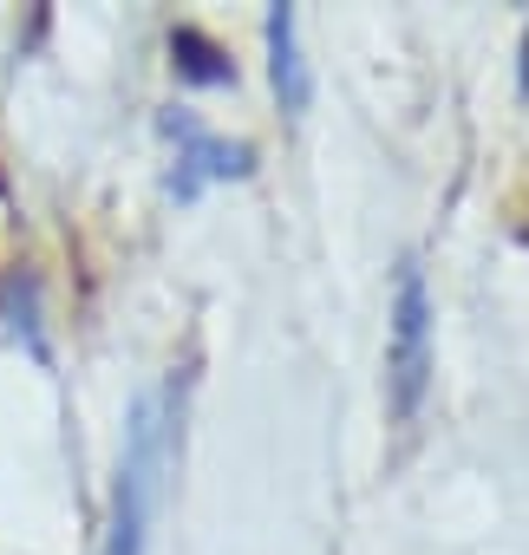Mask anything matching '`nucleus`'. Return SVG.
<instances>
[{"label": "nucleus", "mask_w": 529, "mask_h": 555, "mask_svg": "<svg viewBox=\"0 0 529 555\" xmlns=\"http://www.w3.org/2000/svg\"><path fill=\"white\" fill-rule=\"evenodd\" d=\"M431 386V288H425V261L405 255L399 282H392V340H386V392L399 418H418Z\"/></svg>", "instance_id": "2"}, {"label": "nucleus", "mask_w": 529, "mask_h": 555, "mask_svg": "<svg viewBox=\"0 0 529 555\" xmlns=\"http://www.w3.org/2000/svg\"><path fill=\"white\" fill-rule=\"evenodd\" d=\"M522 53H529V47H522ZM522 92H529V66H522Z\"/></svg>", "instance_id": "6"}, {"label": "nucleus", "mask_w": 529, "mask_h": 555, "mask_svg": "<svg viewBox=\"0 0 529 555\" xmlns=\"http://www.w3.org/2000/svg\"><path fill=\"white\" fill-rule=\"evenodd\" d=\"M164 131L177 138V170H170V190L190 203V196H203L209 183H229V177H248L255 170V151L248 144H229V138H209V131H196L183 112H170L164 118Z\"/></svg>", "instance_id": "3"}, {"label": "nucleus", "mask_w": 529, "mask_h": 555, "mask_svg": "<svg viewBox=\"0 0 529 555\" xmlns=\"http://www.w3.org/2000/svg\"><path fill=\"white\" fill-rule=\"evenodd\" d=\"M269 79H275L282 112L301 118L314 79H308V60H301V21H295V8H269Z\"/></svg>", "instance_id": "4"}, {"label": "nucleus", "mask_w": 529, "mask_h": 555, "mask_svg": "<svg viewBox=\"0 0 529 555\" xmlns=\"http://www.w3.org/2000/svg\"><path fill=\"white\" fill-rule=\"evenodd\" d=\"M183 392H190V379L170 373L164 386H151V392L131 399V418H125V457H118L112 516H105V555H144V542H151V522H157L164 483H170L177 451H183Z\"/></svg>", "instance_id": "1"}, {"label": "nucleus", "mask_w": 529, "mask_h": 555, "mask_svg": "<svg viewBox=\"0 0 529 555\" xmlns=\"http://www.w3.org/2000/svg\"><path fill=\"white\" fill-rule=\"evenodd\" d=\"M170 60H177V73H183L190 86H229V79H235V66L222 60V47L203 40L196 27H177V34H170Z\"/></svg>", "instance_id": "5"}]
</instances>
